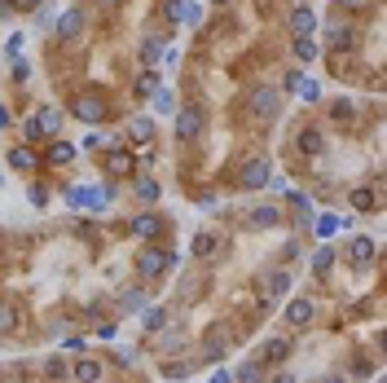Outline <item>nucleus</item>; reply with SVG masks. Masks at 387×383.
<instances>
[{"mask_svg":"<svg viewBox=\"0 0 387 383\" xmlns=\"http://www.w3.org/2000/svg\"><path fill=\"white\" fill-rule=\"evenodd\" d=\"M132 234L145 238V242H155V238L163 234V221H159L155 212H141V216H132Z\"/></svg>","mask_w":387,"mask_h":383,"instance_id":"obj_14","label":"nucleus"},{"mask_svg":"<svg viewBox=\"0 0 387 383\" xmlns=\"http://www.w3.org/2000/svg\"><path fill=\"white\" fill-rule=\"evenodd\" d=\"M299 84H304V79H299V71H286V93H295Z\"/></svg>","mask_w":387,"mask_h":383,"instance_id":"obj_42","label":"nucleus"},{"mask_svg":"<svg viewBox=\"0 0 387 383\" xmlns=\"http://www.w3.org/2000/svg\"><path fill=\"white\" fill-rule=\"evenodd\" d=\"M295 5H304V0H295Z\"/></svg>","mask_w":387,"mask_h":383,"instance_id":"obj_50","label":"nucleus"},{"mask_svg":"<svg viewBox=\"0 0 387 383\" xmlns=\"http://www.w3.org/2000/svg\"><path fill=\"white\" fill-rule=\"evenodd\" d=\"M141 326L150 330V335H155V330L167 326V313H163V309H141Z\"/></svg>","mask_w":387,"mask_h":383,"instance_id":"obj_25","label":"nucleus"},{"mask_svg":"<svg viewBox=\"0 0 387 383\" xmlns=\"http://www.w3.org/2000/svg\"><path fill=\"white\" fill-rule=\"evenodd\" d=\"M71 110H75V119L79 124H102L106 115H110V102H106V93H97V89H88V93H79L75 102H71Z\"/></svg>","mask_w":387,"mask_h":383,"instance_id":"obj_4","label":"nucleus"},{"mask_svg":"<svg viewBox=\"0 0 387 383\" xmlns=\"http://www.w3.org/2000/svg\"><path fill=\"white\" fill-rule=\"evenodd\" d=\"M71 379H75V383H97V379H102V365L84 357V361H75V370H71Z\"/></svg>","mask_w":387,"mask_h":383,"instance_id":"obj_20","label":"nucleus"},{"mask_svg":"<svg viewBox=\"0 0 387 383\" xmlns=\"http://www.w3.org/2000/svg\"><path fill=\"white\" fill-rule=\"evenodd\" d=\"M119 304H124V309H145V291H124Z\"/></svg>","mask_w":387,"mask_h":383,"instance_id":"obj_31","label":"nucleus"},{"mask_svg":"<svg viewBox=\"0 0 387 383\" xmlns=\"http://www.w3.org/2000/svg\"><path fill=\"white\" fill-rule=\"evenodd\" d=\"M132 89H137V97L155 93V89H159V75H155V71H145V75H137V84H132Z\"/></svg>","mask_w":387,"mask_h":383,"instance_id":"obj_28","label":"nucleus"},{"mask_svg":"<svg viewBox=\"0 0 387 383\" xmlns=\"http://www.w3.org/2000/svg\"><path fill=\"white\" fill-rule=\"evenodd\" d=\"M317 53H322V44H317L313 36H295V58L299 62H313Z\"/></svg>","mask_w":387,"mask_h":383,"instance_id":"obj_23","label":"nucleus"},{"mask_svg":"<svg viewBox=\"0 0 387 383\" xmlns=\"http://www.w3.org/2000/svg\"><path fill=\"white\" fill-rule=\"evenodd\" d=\"M62 119H66V115H62L58 106H40V110L27 119V141H53L58 132H62Z\"/></svg>","mask_w":387,"mask_h":383,"instance_id":"obj_3","label":"nucleus"},{"mask_svg":"<svg viewBox=\"0 0 387 383\" xmlns=\"http://www.w3.org/2000/svg\"><path fill=\"white\" fill-rule=\"evenodd\" d=\"M330 115H334V119H343V124H348V119H352V102H334V110H330Z\"/></svg>","mask_w":387,"mask_h":383,"instance_id":"obj_37","label":"nucleus"},{"mask_svg":"<svg viewBox=\"0 0 387 383\" xmlns=\"http://www.w3.org/2000/svg\"><path fill=\"white\" fill-rule=\"evenodd\" d=\"M132 168H137V163H132V155H128L124 145H119V150H106V172H110V176H128Z\"/></svg>","mask_w":387,"mask_h":383,"instance_id":"obj_16","label":"nucleus"},{"mask_svg":"<svg viewBox=\"0 0 387 383\" xmlns=\"http://www.w3.org/2000/svg\"><path fill=\"white\" fill-rule=\"evenodd\" d=\"M273 383H295V375H277V379H273Z\"/></svg>","mask_w":387,"mask_h":383,"instance_id":"obj_47","label":"nucleus"},{"mask_svg":"<svg viewBox=\"0 0 387 383\" xmlns=\"http://www.w3.org/2000/svg\"><path fill=\"white\" fill-rule=\"evenodd\" d=\"M299 97H304V102H317V97H322V89H317V84H299Z\"/></svg>","mask_w":387,"mask_h":383,"instance_id":"obj_39","label":"nucleus"},{"mask_svg":"<svg viewBox=\"0 0 387 383\" xmlns=\"http://www.w3.org/2000/svg\"><path fill=\"white\" fill-rule=\"evenodd\" d=\"M203 132H207V110L198 106V102H190V106L176 110V141L194 145V141H203Z\"/></svg>","mask_w":387,"mask_h":383,"instance_id":"obj_2","label":"nucleus"},{"mask_svg":"<svg viewBox=\"0 0 387 383\" xmlns=\"http://www.w3.org/2000/svg\"><path fill=\"white\" fill-rule=\"evenodd\" d=\"M277 221H282L277 207H256V212H251V229H273Z\"/></svg>","mask_w":387,"mask_h":383,"instance_id":"obj_21","label":"nucleus"},{"mask_svg":"<svg viewBox=\"0 0 387 383\" xmlns=\"http://www.w3.org/2000/svg\"><path fill=\"white\" fill-rule=\"evenodd\" d=\"M295 150L304 159H317L326 150V137H322V128H299V141H295Z\"/></svg>","mask_w":387,"mask_h":383,"instance_id":"obj_12","label":"nucleus"},{"mask_svg":"<svg viewBox=\"0 0 387 383\" xmlns=\"http://www.w3.org/2000/svg\"><path fill=\"white\" fill-rule=\"evenodd\" d=\"M334 229H339V221H334V216H322V221H317V234H322V238H330Z\"/></svg>","mask_w":387,"mask_h":383,"instance_id":"obj_36","label":"nucleus"},{"mask_svg":"<svg viewBox=\"0 0 387 383\" xmlns=\"http://www.w3.org/2000/svg\"><path fill=\"white\" fill-rule=\"evenodd\" d=\"M260 357H264V365H282L286 357H291V344H286V339H268Z\"/></svg>","mask_w":387,"mask_h":383,"instance_id":"obj_19","label":"nucleus"},{"mask_svg":"<svg viewBox=\"0 0 387 383\" xmlns=\"http://www.w3.org/2000/svg\"><path fill=\"white\" fill-rule=\"evenodd\" d=\"M330 269H334V247H322V252L313 256V273H317V278H326Z\"/></svg>","mask_w":387,"mask_h":383,"instance_id":"obj_24","label":"nucleus"},{"mask_svg":"<svg viewBox=\"0 0 387 383\" xmlns=\"http://www.w3.org/2000/svg\"><path fill=\"white\" fill-rule=\"evenodd\" d=\"M13 124V115H9V106H0V128H9Z\"/></svg>","mask_w":387,"mask_h":383,"instance_id":"obj_44","label":"nucleus"},{"mask_svg":"<svg viewBox=\"0 0 387 383\" xmlns=\"http://www.w3.org/2000/svg\"><path fill=\"white\" fill-rule=\"evenodd\" d=\"M216 5H225V0H216Z\"/></svg>","mask_w":387,"mask_h":383,"instance_id":"obj_49","label":"nucleus"},{"mask_svg":"<svg viewBox=\"0 0 387 383\" xmlns=\"http://www.w3.org/2000/svg\"><path fill=\"white\" fill-rule=\"evenodd\" d=\"M13 326H18V309H13V304H0V335H9Z\"/></svg>","mask_w":387,"mask_h":383,"instance_id":"obj_27","label":"nucleus"},{"mask_svg":"<svg viewBox=\"0 0 387 383\" xmlns=\"http://www.w3.org/2000/svg\"><path fill=\"white\" fill-rule=\"evenodd\" d=\"M97 5H102V9H114V5H119V0H97Z\"/></svg>","mask_w":387,"mask_h":383,"instance_id":"obj_48","label":"nucleus"},{"mask_svg":"<svg viewBox=\"0 0 387 383\" xmlns=\"http://www.w3.org/2000/svg\"><path fill=\"white\" fill-rule=\"evenodd\" d=\"M348 203L357 207V212H374V190H369V186H357V190L348 194Z\"/></svg>","mask_w":387,"mask_h":383,"instance_id":"obj_22","label":"nucleus"},{"mask_svg":"<svg viewBox=\"0 0 387 383\" xmlns=\"http://www.w3.org/2000/svg\"><path fill=\"white\" fill-rule=\"evenodd\" d=\"M313 318H317V304H313V299H291V304H286V326L304 330V326H313Z\"/></svg>","mask_w":387,"mask_h":383,"instance_id":"obj_8","label":"nucleus"},{"mask_svg":"<svg viewBox=\"0 0 387 383\" xmlns=\"http://www.w3.org/2000/svg\"><path fill=\"white\" fill-rule=\"evenodd\" d=\"M211 252H216V238L211 234H198L194 238V256H211Z\"/></svg>","mask_w":387,"mask_h":383,"instance_id":"obj_30","label":"nucleus"},{"mask_svg":"<svg viewBox=\"0 0 387 383\" xmlns=\"http://www.w3.org/2000/svg\"><path fill=\"white\" fill-rule=\"evenodd\" d=\"M79 31H84V13L79 9H66L62 18H58V40H75Z\"/></svg>","mask_w":387,"mask_h":383,"instance_id":"obj_18","label":"nucleus"},{"mask_svg":"<svg viewBox=\"0 0 387 383\" xmlns=\"http://www.w3.org/2000/svg\"><path fill=\"white\" fill-rule=\"evenodd\" d=\"M172 264H176V256H167L163 252V247H141V252H137V273L145 278V282H155V278H163L167 269H172Z\"/></svg>","mask_w":387,"mask_h":383,"instance_id":"obj_5","label":"nucleus"},{"mask_svg":"<svg viewBox=\"0 0 387 383\" xmlns=\"http://www.w3.org/2000/svg\"><path fill=\"white\" fill-rule=\"evenodd\" d=\"M181 13H185V0H163V22H167V27H176Z\"/></svg>","mask_w":387,"mask_h":383,"instance_id":"obj_26","label":"nucleus"},{"mask_svg":"<svg viewBox=\"0 0 387 383\" xmlns=\"http://www.w3.org/2000/svg\"><path fill=\"white\" fill-rule=\"evenodd\" d=\"M260 379H264V375H260V365H251V361L238 370V383H260Z\"/></svg>","mask_w":387,"mask_h":383,"instance_id":"obj_33","label":"nucleus"},{"mask_svg":"<svg viewBox=\"0 0 387 383\" xmlns=\"http://www.w3.org/2000/svg\"><path fill=\"white\" fill-rule=\"evenodd\" d=\"M282 89H273V84H256L251 89V97H247V106H251V115H256L260 124H273L277 115H282Z\"/></svg>","mask_w":387,"mask_h":383,"instance_id":"obj_1","label":"nucleus"},{"mask_svg":"<svg viewBox=\"0 0 387 383\" xmlns=\"http://www.w3.org/2000/svg\"><path fill=\"white\" fill-rule=\"evenodd\" d=\"M181 22H190V27H198V22H203V9H198V5H185V13H181Z\"/></svg>","mask_w":387,"mask_h":383,"instance_id":"obj_35","label":"nucleus"},{"mask_svg":"<svg viewBox=\"0 0 387 383\" xmlns=\"http://www.w3.org/2000/svg\"><path fill=\"white\" fill-rule=\"evenodd\" d=\"M339 5H343V9H361V5H365V0H339Z\"/></svg>","mask_w":387,"mask_h":383,"instance_id":"obj_45","label":"nucleus"},{"mask_svg":"<svg viewBox=\"0 0 387 383\" xmlns=\"http://www.w3.org/2000/svg\"><path fill=\"white\" fill-rule=\"evenodd\" d=\"M75 155H79L75 141H58V137H53V141H48V155H44V159L53 163V168H66V163H75Z\"/></svg>","mask_w":387,"mask_h":383,"instance_id":"obj_15","label":"nucleus"},{"mask_svg":"<svg viewBox=\"0 0 387 383\" xmlns=\"http://www.w3.org/2000/svg\"><path fill=\"white\" fill-rule=\"evenodd\" d=\"M9 13H18V9H13V0H0V18H9Z\"/></svg>","mask_w":387,"mask_h":383,"instance_id":"obj_43","label":"nucleus"},{"mask_svg":"<svg viewBox=\"0 0 387 383\" xmlns=\"http://www.w3.org/2000/svg\"><path fill=\"white\" fill-rule=\"evenodd\" d=\"M44 375H48V379H62V361L48 357V361H44Z\"/></svg>","mask_w":387,"mask_h":383,"instance_id":"obj_38","label":"nucleus"},{"mask_svg":"<svg viewBox=\"0 0 387 383\" xmlns=\"http://www.w3.org/2000/svg\"><path fill=\"white\" fill-rule=\"evenodd\" d=\"M374 256H379V242H374V238H352V242H348V264H352V269L369 264Z\"/></svg>","mask_w":387,"mask_h":383,"instance_id":"obj_11","label":"nucleus"},{"mask_svg":"<svg viewBox=\"0 0 387 383\" xmlns=\"http://www.w3.org/2000/svg\"><path fill=\"white\" fill-rule=\"evenodd\" d=\"M211 383H233V379H229V375H221V370H216V375H211Z\"/></svg>","mask_w":387,"mask_h":383,"instance_id":"obj_46","label":"nucleus"},{"mask_svg":"<svg viewBox=\"0 0 387 383\" xmlns=\"http://www.w3.org/2000/svg\"><path fill=\"white\" fill-rule=\"evenodd\" d=\"M128 141H132V145H150V141H155V124H150L145 115L128 119Z\"/></svg>","mask_w":387,"mask_h":383,"instance_id":"obj_17","label":"nucleus"},{"mask_svg":"<svg viewBox=\"0 0 387 383\" xmlns=\"http://www.w3.org/2000/svg\"><path fill=\"white\" fill-rule=\"evenodd\" d=\"M238 186H242V190H264V186H268V159H264V155H256V159L242 163Z\"/></svg>","mask_w":387,"mask_h":383,"instance_id":"obj_7","label":"nucleus"},{"mask_svg":"<svg viewBox=\"0 0 387 383\" xmlns=\"http://www.w3.org/2000/svg\"><path fill=\"white\" fill-rule=\"evenodd\" d=\"M155 110H163V115L172 110V93H159V97H155Z\"/></svg>","mask_w":387,"mask_h":383,"instance_id":"obj_40","label":"nucleus"},{"mask_svg":"<svg viewBox=\"0 0 387 383\" xmlns=\"http://www.w3.org/2000/svg\"><path fill=\"white\" fill-rule=\"evenodd\" d=\"M326 48H330V53H348V48H357V31H352L348 22H334L326 31Z\"/></svg>","mask_w":387,"mask_h":383,"instance_id":"obj_9","label":"nucleus"},{"mask_svg":"<svg viewBox=\"0 0 387 383\" xmlns=\"http://www.w3.org/2000/svg\"><path fill=\"white\" fill-rule=\"evenodd\" d=\"M27 198H31V207H40V212L48 207V190H44V186H31V190H27Z\"/></svg>","mask_w":387,"mask_h":383,"instance_id":"obj_32","label":"nucleus"},{"mask_svg":"<svg viewBox=\"0 0 387 383\" xmlns=\"http://www.w3.org/2000/svg\"><path fill=\"white\" fill-rule=\"evenodd\" d=\"M44 5V0H13V9H27V13H36Z\"/></svg>","mask_w":387,"mask_h":383,"instance_id":"obj_41","label":"nucleus"},{"mask_svg":"<svg viewBox=\"0 0 387 383\" xmlns=\"http://www.w3.org/2000/svg\"><path fill=\"white\" fill-rule=\"evenodd\" d=\"M141 58H145V62H155V58H159V36L141 40Z\"/></svg>","mask_w":387,"mask_h":383,"instance_id":"obj_34","label":"nucleus"},{"mask_svg":"<svg viewBox=\"0 0 387 383\" xmlns=\"http://www.w3.org/2000/svg\"><path fill=\"white\" fill-rule=\"evenodd\" d=\"M132 190H137L141 198H150V203H155V198H159V181H150V176H141V181H137V186H132Z\"/></svg>","mask_w":387,"mask_h":383,"instance_id":"obj_29","label":"nucleus"},{"mask_svg":"<svg viewBox=\"0 0 387 383\" xmlns=\"http://www.w3.org/2000/svg\"><path fill=\"white\" fill-rule=\"evenodd\" d=\"M286 295H291V273L286 269H268L260 278V299L264 304H277V299H286Z\"/></svg>","mask_w":387,"mask_h":383,"instance_id":"obj_6","label":"nucleus"},{"mask_svg":"<svg viewBox=\"0 0 387 383\" xmlns=\"http://www.w3.org/2000/svg\"><path fill=\"white\" fill-rule=\"evenodd\" d=\"M9 168L27 176V172H36V168H40V155H36L31 145H13V150H9Z\"/></svg>","mask_w":387,"mask_h":383,"instance_id":"obj_13","label":"nucleus"},{"mask_svg":"<svg viewBox=\"0 0 387 383\" xmlns=\"http://www.w3.org/2000/svg\"><path fill=\"white\" fill-rule=\"evenodd\" d=\"M286 31H291V36H313V31H317V13L308 5H295L291 18H286Z\"/></svg>","mask_w":387,"mask_h":383,"instance_id":"obj_10","label":"nucleus"}]
</instances>
